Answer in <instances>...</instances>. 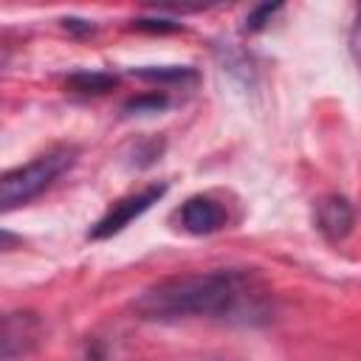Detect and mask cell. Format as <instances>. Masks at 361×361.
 Instances as JSON below:
<instances>
[{"label": "cell", "mask_w": 361, "mask_h": 361, "mask_svg": "<svg viewBox=\"0 0 361 361\" xmlns=\"http://www.w3.org/2000/svg\"><path fill=\"white\" fill-rule=\"evenodd\" d=\"M62 25H65V31H71V34H90V31H93V23H87V20H76V17L62 20Z\"/></svg>", "instance_id": "cell-13"}, {"label": "cell", "mask_w": 361, "mask_h": 361, "mask_svg": "<svg viewBox=\"0 0 361 361\" xmlns=\"http://www.w3.org/2000/svg\"><path fill=\"white\" fill-rule=\"evenodd\" d=\"M166 104V96L164 93H149V96H138V99H130L124 107L127 110H158V107H164Z\"/></svg>", "instance_id": "cell-10"}, {"label": "cell", "mask_w": 361, "mask_h": 361, "mask_svg": "<svg viewBox=\"0 0 361 361\" xmlns=\"http://www.w3.org/2000/svg\"><path fill=\"white\" fill-rule=\"evenodd\" d=\"M133 76L147 82H186V79H195V71L183 65H164V68H135Z\"/></svg>", "instance_id": "cell-8"}, {"label": "cell", "mask_w": 361, "mask_h": 361, "mask_svg": "<svg viewBox=\"0 0 361 361\" xmlns=\"http://www.w3.org/2000/svg\"><path fill=\"white\" fill-rule=\"evenodd\" d=\"M268 290L259 279L243 268H214L195 274L166 276L147 290H141L133 302L135 316L149 322H172V319H237L257 322L265 316Z\"/></svg>", "instance_id": "cell-1"}, {"label": "cell", "mask_w": 361, "mask_h": 361, "mask_svg": "<svg viewBox=\"0 0 361 361\" xmlns=\"http://www.w3.org/2000/svg\"><path fill=\"white\" fill-rule=\"evenodd\" d=\"M313 220H316V228L327 240H344L355 226V209L341 195H324L316 200Z\"/></svg>", "instance_id": "cell-5"}, {"label": "cell", "mask_w": 361, "mask_h": 361, "mask_svg": "<svg viewBox=\"0 0 361 361\" xmlns=\"http://www.w3.org/2000/svg\"><path fill=\"white\" fill-rule=\"evenodd\" d=\"M39 338V319L34 313H6L3 316V336H0V344H3V358L6 361H14L17 355H25Z\"/></svg>", "instance_id": "cell-6"}, {"label": "cell", "mask_w": 361, "mask_h": 361, "mask_svg": "<svg viewBox=\"0 0 361 361\" xmlns=\"http://www.w3.org/2000/svg\"><path fill=\"white\" fill-rule=\"evenodd\" d=\"M141 31H178L180 23H169V20H135L133 23Z\"/></svg>", "instance_id": "cell-11"}, {"label": "cell", "mask_w": 361, "mask_h": 361, "mask_svg": "<svg viewBox=\"0 0 361 361\" xmlns=\"http://www.w3.org/2000/svg\"><path fill=\"white\" fill-rule=\"evenodd\" d=\"M118 85V79L113 73H102V71H79V73H71L68 76V87L76 90V93H107Z\"/></svg>", "instance_id": "cell-7"}, {"label": "cell", "mask_w": 361, "mask_h": 361, "mask_svg": "<svg viewBox=\"0 0 361 361\" xmlns=\"http://www.w3.org/2000/svg\"><path fill=\"white\" fill-rule=\"evenodd\" d=\"M279 8H282L279 3H262V6H257L254 11H248V17H245V28H248V31H259V28H265V25L271 23V17H274Z\"/></svg>", "instance_id": "cell-9"}, {"label": "cell", "mask_w": 361, "mask_h": 361, "mask_svg": "<svg viewBox=\"0 0 361 361\" xmlns=\"http://www.w3.org/2000/svg\"><path fill=\"white\" fill-rule=\"evenodd\" d=\"M79 149L71 144H59L42 155H37L34 161H28L25 166L8 169L0 178V206L8 212L14 206H23L28 200H34L37 195H42L62 172H68L76 161Z\"/></svg>", "instance_id": "cell-2"}, {"label": "cell", "mask_w": 361, "mask_h": 361, "mask_svg": "<svg viewBox=\"0 0 361 361\" xmlns=\"http://www.w3.org/2000/svg\"><path fill=\"white\" fill-rule=\"evenodd\" d=\"M350 51H353V56L361 62V11H358V17H355V23H353V28H350Z\"/></svg>", "instance_id": "cell-12"}, {"label": "cell", "mask_w": 361, "mask_h": 361, "mask_svg": "<svg viewBox=\"0 0 361 361\" xmlns=\"http://www.w3.org/2000/svg\"><path fill=\"white\" fill-rule=\"evenodd\" d=\"M226 220H228V214H226L223 203H217V200L209 197V195H192V197L183 200L180 209H178V223H180V228L189 231V234H197V237L220 231V228L226 226Z\"/></svg>", "instance_id": "cell-4"}, {"label": "cell", "mask_w": 361, "mask_h": 361, "mask_svg": "<svg viewBox=\"0 0 361 361\" xmlns=\"http://www.w3.org/2000/svg\"><path fill=\"white\" fill-rule=\"evenodd\" d=\"M164 195H166V186H164V183H152V186H147V189H141V192H133V195L116 200V203L107 209V214L96 220V226L87 231V237H90V240H107V237L118 234V231L127 228L135 217H141L147 209H152V203H158Z\"/></svg>", "instance_id": "cell-3"}]
</instances>
